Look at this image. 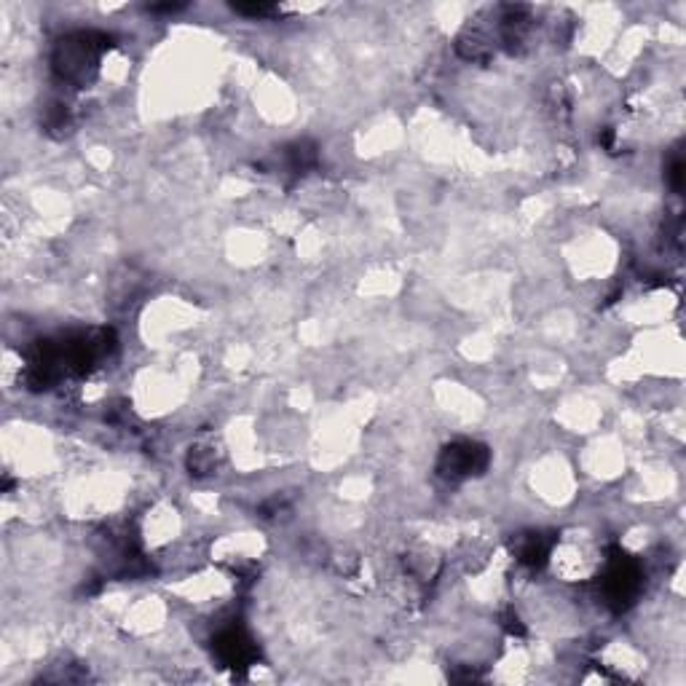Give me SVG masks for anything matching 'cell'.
Returning <instances> with one entry per match:
<instances>
[{
  "label": "cell",
  "mask_w": 686,
  "mask_h": 686,
  "mask_svg": "<svg viewBox=\"0 0 686 686\" xmlns=\"http://www.w3.org/2000/svg\"><path fill=\"white\" fill-rule=\"evenodd\" d=\"M287 159H289V170L295 174H303L306 170H311L317 164V148L311 142H295L289 151H287Z\"/></svg>",
  "instance_id": "6"
},
{
  "label": "cell",
  "mask_w": 686,
  "mask_h": 686,
  "mask_svg": "<svg viewBox=\"0 0 686 686\" xmlns=\"http://www.w3.org/2000/svg\"><path fill=\"white\" fill-rule=\"evenodd\" d=\"M547 558H550V542L542 534H528L517 547V561L528 569L544 566Z\"/></svg>",
  "instance_id": "5"
},
{
  "label": "cell",
  "mask_w": 686,
  "mask_h": 686,
  "mask_svg": "<svg viewBox=\"0 0 686 686\" xmlns=\"http://www.w3.org/2000/svg\"><path fill=\"white\" fill-rule=\"evenodd\" d=\"M641 587V572L638 566L625 558V555H614L612 564H609V572L603 576V590H606V598L614 609H625L630 601L635 598Z\"/></svg>",
  "instance_id": "3"
},
{
  "label": "cell",
  "mask_w": 686,
  "mask_h": 686,
  "mask_svg": "<svg viewBox=\"0 0 686 686\" xmlns=\"http://www.w3.org/2000/svg\"><path fill=\"white\" fill-rule=\"evenodd\" d=\"M488 466V451L477 443H454L440 456V475L448 480H464L472 475H480Z\"/></svg>",
  "instance_id": "2"
},
{
  "label": "cell",
  "mask_w": 686,
  "mask_h": 686,
  "mask_svg": "<svg viewBox=\"0 0 686 686\" xmlns=\"http://www.w3.org/2000/svg\"><path fill=\"white\" fill-rule=\"evenodd\" d=\"M668 177H671V185L676 188V191H681V177H684V164H681V159H676L673 162V167L668 172Z\"/></svg>",
  "instance_id": "8"
},
{
  "label": "cell",
  "mask_w": 686,
  "mask_h": 686,
  "mask_svg": "<svg viewBox=\"0 0 686 686\" xmlns=\"http://www.w3.org/2000/svg\"><path fill=\"white\" fill-rule=\"evenodd\" d=\"M215 649L220 654V660L230 668H247L255 660V646L252 641L244 635V630L229 628L223 630L215 641Z\"/></svg>",
  "instance_id": "4"
},
{
  "label": "cell",
  "mask_w": 686,
  "mask_h": 686,
  "mask_svg": "<svg viewBox=\"0 0 686 686\" xmlns=\"http://www.w3.org/2000/svg\"><path fill=\"white\" fill-rule=\"evenodd\" d=\"M233 11L236 14H247V16H271L277 14V5H269V3H233Z\"/></svg>",
  "instance_id": "7"
},
{
  "label": "cell",
  "mask_w": 686,
  "mask_h": 686,
  "mask_svg": "<svg viewBox=\"0 0 686 686\" xmlns=\"http://www.w3.org/2000/svg\"><path fill=\"white\" fill-rule=\"evenodd\" d=\"M105 49H111V38L105 33H73L59 41L54 70L59 78L83 86L86 81H92Z\"/></svg>",
  "instance_id": "1"
}]
</instances>
